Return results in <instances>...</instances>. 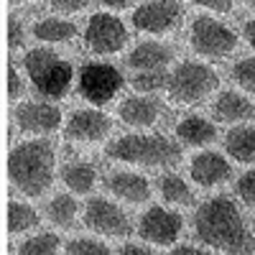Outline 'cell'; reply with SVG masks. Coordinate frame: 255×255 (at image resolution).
Masks as SVG:
<instances>
[{"instance_id": "cell-35", "label": "cell", "mask_w": 255, "mask_h": 255, "mask_svg": "<svg viewBox=\"0 0 255 255\" xmlns=\"http://www.w3.org/2000/svg\"><path fill=\"white\" fill-rule=\"evenodd\" d=\"M243 38L248 41V46H250V49H255V18L245 23V28H243Z\"/></svg>"}, {"instance_id": "cell-36", "label": "cell", "mask_w": 255, "mask_h": 255, "mask_svg": "<svg viewBox=\"0 0 255 255\" xmlns=\"http://www.w3.org/2000/svg\"><path fill=\"white\" fill-rule=\"evenodd\" d=\"M120 253H123V255H151V250L143 248V245H125Z\"/></svg>"}, {"instance_id": "cell-18", "label": "cell", "mask_w": 255, "mask_h": 255, "mask_svg": "<svg viewBox=\"0 0 255 255\" xmlns=\"http://www.w3.org/2000/svg\"><path fill=\"white\" fill-rule=\"evenodd\" d=\"M120 120L133 128H151L158 120V105L151 97H128L120 105Z\"/></svg>"}, {"instance_id": "cell-11", "label": "cell", "mask_w": 255, "mask_h": 255, "mask_svg": "<svg viewBox=\"0 0 255 255\" xmlns=\"http://www.w3.org/2000/svg\"><path fill=\"white\" fill-rule=\"evenodd\" d=\"M184 220L179 217V212H171L166 207H151L140 217L138 232L145 243L153 245H174L181 235Z\"/></svg>"}, {"instance_id": "cell-12", "label": "cell", "mask_w": 255, "mask_h": 255, "mask_svg": "<svg viewBox=\"0 0 255 255\" xmlns=\"http://www.w3.org/2000/svg\"><path fill=\"white\" fill-rule=\"evenodd\" d=\"M113 130V120L110 115H105L100 110H77L69 115L67 125H64V138L72 143H100L110 135Z\"/></svg>"}, {"instance_id": "cell-20", "label": "cell", "mask_w": 255, "mask_h": 255, "mask_svg": "<svg viewBox=\"0 0 255 255\" xmlns=\"http://www.w3.org/2000/svg\"><path fill=\"white\" fill-rule=\"evenodd\" d=\"M176 135L186 145H207L217 138V130L209 120H204L199 115H189L176 125Z\"/></svg>"}, {"instance_id": "cell-9", "label": "cell", "mask_w": 255, "mask_h": 255, "mask_svg": "<svg viewBox=\"0 0 255 255\" xmlns=\"http://www.w3.org/2000/svg\"><path fill=\"white\" fill-rule=\"evenodd\" d=\"M84 225L105 238H128L133 232V225L125 212L102 197L87 202V207H84Z\"/></svg>"}, {"instance_id": "cell-8", "label": "cell", "mask_w": 255, "mask_h": 255, "mask_svg": "<svg viewBox=\"0 0 255 255\" xmlns=\"http://www.w3.org/2000/svg\"><path fill=\"white\" fill-rule=\"evenodd\" d=\"M123 90V74L113 64H84L79 72V95L92 105H108Z\"/></svg>"}, {"instance_id": "cell-10", "label": "cell", "mask_w": 255, "mask_h": 255, "mask_svg": "<svg viewBox=\"0 0 255 255\" xmlns=\"http://www.w3.org/2000/svg\"><path fill=\"white\" fill-rule=\"evenodd\" d=\"M184 15V8L179 5V0H151L135 8L133 13V26L140 33H168L179 26V20Z\"/></svg>"}, {"instance_id": "cell-13", "label": "cell", "mask_w": 255, "mask_h": 255, "mask_svg": "<svg viewBox=\"0 0 255 255\" xmlns=\"http://www.w3.org/2000/svg\"><path fill=\"white\" fill-rule=\"evenodd\" d=\"M15 125L23 133H51L61 123V113L49 102H23L15 108Z\"/></svg>"}, {"instance_id": "cell-22", "label": "cell", "mask_w": 255, "mask_h": 255, "mask_svg": "<svg viewBox=\"0 0 255 255\" xmlns=\"http://www.w3.org/2000/svg\"><path fill=\"white\" fill-rule=\"evenodd\" d=\"M33 36L46 44H64L77 36V26L69 20H59V18H44L33 26Z\"/></svg>"}, {"instance_id": "cell-14", "label": "cell", "mask_w": 255, "mask_h": 255, "mask_svg": "<svg viewBox=\"0 0 255 255\" xmlns=\"http://www.w3.org/2000/svg\"><path fill=\"white\" fill-rule=\"evenodd\" d=\"M189 174L199 186H217L232 176V166L220 156V153H199L191 158Z\"/></svg>"}, {"instance_id": "cell-3", "label": "cell", "mask_w": 255, "mask_h": 255, "mask_svg": "<svg viewBox=\"0 0 255 255\" xmlns=\"http://www.w3.org/2000/svg\"><path fill=\"white\" fill-rule=\"evenodd\" d=\"M108 158L140 166H176L181 158L179 145L163 135H123L105 148Z\"/></svg>"}, {"instance_id": "cell-28", "label": "cell", "mask_w": 255, "mask_h": 255, "mask_svg": "<svg viewBox=\"0 0 255 255\" xmlns=\"http://www.w3.org/2000/svg\"><path fill=\"white\" fill-rule=\"evenodd\" d=\"M232 79H235L243 90L255 95V59H243L232 67Z\"/></svg>"}, {"instance_id": "cell-5", "label": "cell", "mask_w": 255, "mask_h": 255, "mask_svg": "<svg viewBox=\"0 0 255 255\" xmlns=\"http://www.w3.org/2000/svg\"><path fill=\"white\" fill-rule=\"evenodd\" d=\"M217 74L215 69H209L207 64L199 61H184L168 74L166 82V92L171 102L179 105H194L199 100H204L212 90L217 87Z\"/></svg>"}, {"instance_id": "cell-37", "label": "cell", "mask_w": 255, "mask_h": 255, "mask_svg": "<svg viewBox=\"0 0 255 255\" xmlns=\"http://www.w3.org/2000/svg\"><path fill=\"white\" fill-rule=\"evenodd\" d=\"M171 253H174V255H202L204 250H199V248H189V245H179V248H174Z\"/></svg>"}, {"instance_id": "cell-24", "label": "cell", "mask_w": 255, "mask_h": 255, "mask_svg": "<svg viewBox=\"0 0 255 255\" xmlns=\"http://www.w3.org/2000/svg\"><path fill=\"white\" fill-rule=\"evenodd\" d=\"M36 225H38V215L33 207L20 204V202L8 204V232L10 235H20V232H26Z\"/></svg>"}, {"instance_id": "cell-16", "label": "cell", "mask_w": 255, "mask_h": 255, "mask_svg": "<svg viewBox=\"0 0 255 255\" xmlns=\"http://www.w3.org/2000/svg\"><path fill=\"white\" fill-rule=\"evenodd\" d=\"M171 59H174V51L168 46L158 44V41H145V44H138L128 54V67L135 72H156V69H163Z\"/></svg>"}, {"instance_id": "cell-26", "label": "cell", "mask_w": 255, "mask_h": 255, "mask_svg": "<svg viewBox=\"0 0 255 255\" xmlns=\"http://www.w3.org/2000/svg\"><path fill=\"white\" fill-rule=\"evenodd\" d=\"M61 245V240L56 235H51V232H44V235H36V238H28L23 245L18 248L20 255H51L56 253Z\"/></svg>"}, {"instance_id": "cell-6", "label": "cell", "mask_w": 255, "mask_h": 255, "mask_svg": "<svg viewBox=\"0 0 255 255\" xmlns=\"http://www.w3.org/2000/svg\"><path fill=\"white\" fill-rule=\"evenodd\" d=\"M189 44L197 54L209 56V59H220L230 56L238 46V36L235 31H230L215 18H197L189 28Z\"/></svg>"}, {"instance_id": "cell-1", "label": "cell", "mask_w": 255, "mask_h": 255, "mask_svg": "<svg viewBox=\"0 0 255 255\" xmlns=\"http://www.w3.org/2000/svg\"><path fill=\"white\" fill-rule=\"evenodd\" d=\"M194 232L212 250H222V253L253 250V238L240 217L238 204L230 197H215L204 202L194 215Z\"/></svg>"}, {"instance_id": "cell-15", "label": "cell", "mask_w": 255, "mask_h": 255, "mask_svg": "<svg viewBox=\"0 0 255 255\" xmlns=\"http://www.w3.org/2000/svg\"><path fill=\"white\" fill-rule=\"evenodd\" d=\"M108 191L115 194L123 202H130V204H143L151 199V184H148L145 176L133 174V171H118L108 179Z\"/></svg>"}, {"instance_id": "cell-27", "label": "cell", "mask_w": 255, "mask_h": 255, "mask_svg": "<svg viewBox=\"0 0 255 255\" xmlns=\"http://www.w3.org/2000/svg\"><path fill=\"white\" fill-rule=\"evenodd\" d=\"M166 82H168V77L163 74V69H156V72H138L130 84L135 92H153V90L166 87Z\"/></svg>"}, {"instance_id": "cell-29", "label": "cell", "mask_w": 255, "mask_h": 255, "mask_svg": "<svg viewBox=\"0 0 255 255\" xmlns=\"http://www.w3.org/2000/svg\"><path fill=\"white\" fill-rule=\"evenodd\" d=\"M69 255H110V248L100 243V240H90V238H79V240H72L67 248Z\"/></svg>"}, {"instance_id": "cell-38", "label": "cell", "mask_w": 255, "mask_h": 255, "mask_svg": "<svg viewBox=\"0 0 255 255\" xmlns=\"http://www.w3.org/2000/svg\"><path fill=\"white\" fill-rule=\"evenodd\" d=\"M102 5H108V8H115V10H123L133 3V0H100Z\"/></svg>"}, {"instance_id": "cell-21", "label": "cell", "mask_w": 255, "mask_h": 255, "mask_svg": "<svg viewBox=\"0 0 255 255\" xmlns=\"http://www.w3.org/2000/svg\"><path fill=\"white\" fill-rule=\"evenodd\" d=\"M61 181L67 184L74 194H90L97 184V171L87 163H67L61 168Z\"/></svg>"}, {"instance_id": "cell-39", "label": "cell", "mask_w": 255, "mask_h": 255, "mask_svg": "<svg viewBox=\"0 0 255 255\" xmlns=\"http://www.w3.org/2000/svg\"><path fill=\"white\" fill-rule=\"evenodd\" d=\"M245 3H248V5H255V0H245Z\"/></svg>"}, {"instance_id": "cell-17", "label": "cell", "mask_w": 255, "mask_h": 255, "mask_svg": "<svg viewBox=\"0 0 255 255\" xmlns=\"http://www.w3.org/2000/svg\"><path fill=\"white\" fill-rule=\"evenodd\" d=\"M212 113L222 123H243V120L255 118V105L240 97L238 92H222L212 105Z\"/></svg>"}, {"instance_id": "cell-7", "label": "cell", "mask_w": 255, "mask_h": 255, "mask_svg": "<svg viewBox=\"0 0 255 255\" xmlns=\"http://www.w3.org/2000/svg\"><path fill=\"white\" fill-rule=\"evenodd\" d=\"M128 44V28L110 13H95L84 28V49L95 56H113Z\"/></svg>"}, {"instance_id": "cell-34", "label": "cell", "mask_w": 255, "mask_h": 255, "mask_svg": "<svg viewBox=\"0 0 255 255\" xmlns=\"http://www.w3.org/2000/svg\"><path fill=\"white\" fill-rule=\"evenodd\" d=\"M20 92H23V82H20L18 72L10 67V69H8V97L15 100V97H20Z\"/></svg>"}, {"instance_id": "cell-33", "label": "cell", "mask_w": 255, "mask_h": 255, "mask_svg": "<svg viewBox=\"0 0 255 255\" xmlns=\"http://www.w3.org/2000/svg\"><path fill=\"white\" fill-rule=\"evenodd\" d=\"M194 5L199 8H209V10H217V13H227L232 8V0H191Z\"/></svg>"}, {"instance_id": "cell-40", "label": "cell", "mask_w": 255, "mask_h": 255, "mask_svg": "<svg viewBox=\"0 0 255 255\" xmlns=\"http://www.w3.org/2000/svg\"><path fill=\"white\" fill-rule=\"evenodd\" d=\"M13 3H26V0H13Z\"/></svg>"}, {"instance_id": "cell-4", "label": "cell", "mask_w": 255, "mask_h": 255, "mask_svg": "<svg viewBox=\"0 0 255 255\" xmlns=\"http://www.w3.org/2000/svg\"><path fill=\"white\" fill-rule=\"evenodd\" d=\"M23 67L28 79L33 82V87L38 95H44L46 100H61L69 92L74 69L69 61H64L56 51L51 49H31L23 59Z\"/></svg>"}, {"instance_id": "cell-31", "label": "cell", "mask_w": 255, "mask_h": 255, "mask_svg": "<svg viewBox=\"0 0 255 255\" xmlns=\"http://www.w3.org/2000/svg\"><path fill=\"white\" fill-rule=\"evenodd\" d=\"M49 5L59 13H79L90 5V0H49Z\"/></svg>"}, {"instance_id": "cell-2", "label": "cell", "mask_w": 255, "mask_h": 255, "mask_svg": "<svg viewBox=\"0 0 255 255\" xmlns=\"http://www.w3.org/2000/svg\"><path fill=\"white\" fill-rule=\"evenodd\" d=\"M8 176L31 199L46 194L54 181V148L49 140H26L8 156Z\"/></svg>"}, {"instance_id": "cell-25", "label": "cell", "mask_w": 255, "mask_h": 255, "mask_svg": "<svg viewBox=\"0 0 255 255\" xmlns=\"http://www.w3.org/2000/svg\"><path fill=\"white\" fill-rule=\"evenodd\" d=\"M161 194L166 202H171V204H191L194 202V194H191V189L189 184L176 176V174H166L161 179Z\"/></svg>"}, {"instance_id": "cell-19", "label": "cell", "mask_w": 255, "mask_h": 255, "mask_svg": "<svg viewBox=\"0 0 255 255\" xmlns=\"http://www.w3.org/2000/svg\"><path fill=\"white\" fill-rule=\"evenodd\" d=\"M225 148L235 161L253 163L255 161V128L253 125L232 128V130L225 135Z\"/></svg>"}, {"instance_id": "cell-23", "label": "cell", "mask_w": 255, "mask_h": 255, "mask_svg": "<svg viewBox=\"0 0 255 255\" xmlns=\"http://www.w3.org/2000/svg\"><path fill=\"white\" fill-rule=\"evenodd\" d=\"M46 215L54 225L69 230V227H74V220H77V202L69 194H56L46 204Z\"/></svg>"}, {"instance_id": "cell-32", "label": "cell", "mask_w": 255, "mask_h": 255, "mask_svg": "<svg viewBox=\"0 0 255 255\" xmlns=\"http://www.w3.org/2000/svg\"><path fill=\"white\" fill-rule=\"evenodd\" d=\"M8 46L10 49L23 46V26H20V20H10L8 23Z\"/></svg>"}, {"instance_id": "cell-30", "label": "cell", "mask_w": 255, "mask_h": 255, "mask_svg": "<svg viewBox=\"0 0 255 255\" xmlns=\"http://www.w3.org/2000/svg\"><path fill=\"white\" fill-rule=\"evenodd\" d=\"M235 191H238V197H240L245 204L255 207V168H253V171H248V174H243V176L238 179Z\"/></svg>"}]
</instances>
